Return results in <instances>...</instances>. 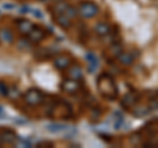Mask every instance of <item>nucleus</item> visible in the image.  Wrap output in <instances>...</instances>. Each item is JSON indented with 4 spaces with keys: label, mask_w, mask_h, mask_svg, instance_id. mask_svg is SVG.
Returning <instances> with one entry per match:
<instances>
[{
    "label": "nucleus",
    "mask_w": 158,
    "mask_h": 148,
    "mask_svg": "<svg viewBox=\"0 0 158 148\" xmlns=\"http://www.w3.org/2000/svg\"><path fill=\"white\" fill-rule=\"evenodd\" d=\"M98 89L103 97L107 98V99H111V101L115 99L117 97V93H118L117 86H116L115 81H113V78L107 73H103L102 76L99 77Z\"/></svg>",
    "instance_id": "nucleus-1"
},
{
    "label": "nucleus",
    "mask_w": 158,
    "mask_h": 148,
    "mask_svg": "<svg viewBox=\"0 0 158 148\" xmlns=\"http://www.w3.org/2000/svg\"><path fill=\"white\" fill-rule=\"evenodd\" d=\"M78 11H79V13H81L82 17L92 19V17H95L96 15L99 13V7L96 6L95 3H92V2H83V3H81Z\"/></svg>",
    "instance_id": "nucleus-2"
},
{
    "label": "nucleus",
    "mask_w": 158,
    "mask_h": 148,
    "mask_svg": "<svg viewBox=\"0 0 158 148\" xmlns=\"http://www.w3.org/2000/svg\"><path fill=\"white\" fill-rule=\"evenodd\" d=\"M24 99H25L28 106H38L44 101V94L37 89H31L24 94Z\"/></svg>",
    "instance_id": "nucleus-3"
},
{
    "label": "nucleus",
    "mask_w": 158,
    "mask_h": 148,
    "mask_svg": "<svg viewBox=\"0 0 158 148\" xmlns=\"http://www.w3.org/2000/svg\"><path fill=\"white\" fill-rule=\"evenodd\" d=\"M62 90L69 93V94H75V93L79 91V89H81V85H79V82L77 80H73V78H67L62 82Z\"/></svg>",
    "instance_id": "nucleus-4"
},
{
    "label": "nucleus",
    "mask_w": 158,
    "mask_h": 148,
    "mask_svg": "<svg viewBox=\"0 0 158 148\" xmlns=\"http://www.w3.org/2000/svg\"><path fill=\"white\" fill-rule=\"evenodd\" d=\"M70 63H71V60L69 56H66V54H59V56H57L54 58V66L57 69H59V70H65V69H67L70 66Z\"/></svg>",
    "instance_id": "nucleus-5"
},
{
    "label": "nucleus",
    "mask_w": 158,
    "mask_h": 148,
    "mask_svg": "<svg viewBox=\"0 0 158 148\" xmlns=\"http://www.w3.org/2000/svg\"><path fill=\"white\" fill-rule=\"evenodd\" d=\"M44 37H45V32H44L41 28H36V27H34V28L32 29V32L28 34L29 41L33 42V44L42 41V40H44Z\"/></svg>",
    "instance_id": "nucleus-6"
},
{
    "label": "nucleus",
    "mask_w": 158,
    "mask_h": 148,
    "mask_svg": "<svg viewBox=\"0 0 158 148\" xmlns=\"http://www.w3.org/2000/svg\"><path fill=\"white\" fill-rule=\"evenodd\" d=\"M137 101H138V97L135 93H127V94L123 97L121 103L124 107H133L137 103Z\"/></svg>",
    "instance_id": "nucleus-7"
},
{
    "label": "nucleus",
    "mask_w": 158,
    "mask_h": 148,
    "mask_svg": "<svg viewBox=\"0 0 158 148\" xmlns=\"http://www.w3.org/2000/svg\"><path fill=\"white\" fill-rule=\"evenodd\" d=\"M33 28H34V25L28 20H19L17 21V29L21 34H29Z\"/></svg>",
    "instance_id": "nucleus-8"
},
{
    "label": "nucleus",
    "mask_w": 158,
    "mask_h": 148,
    "mask_svg": "<svg viewBox=\"0 0 158 148\" xmlns=\"http://www.w3.org/2000/svg\"><path fill=\"white\" fill-rule=\"evenodd\" d=\"M67 74H69V78H73V80H77V81L83 78V70H82V67L78 65H73L69 67Z\"/></svg>",
    "instance_id": "nucleus-9"
},
{
    "label": "nucleus",
    "mask_w": 158,
    "mask_h": 148,
    "mask_svg": "<svg viewBox=\"0 0 158 148\" xmlns=\"http://www.w3.org/2000/svg\"><path fill=\"white\" fill-rule=\"evenodd\" d=\"M56 23L58 24L59 27H62V28H65V29L71 27V19L67 15H65V13H59L58 16L56 17Z\"/></svg>",
    "instance_id": "nucleus-10"
},
{
    "label": "nucleus",
    "mask_w": 158,
    "mask_h": 148,
    "mask_svg": "<svg viewBox=\"0 0 158 148\" xmlns=\"http://www.w3.org/2000/svg\"><path fill=\"white\" fill-rule=\"evenodd\" d=\"M117 60H118V62H120L121 65L128 66V65H132L135 58L132 57L131 53H128V52H121V53L117 56Z\"/></svg>",
    "instance_id": "nucleus-11"
},
{
    "label": "nucleus",
    "mask_w": 158,
    "mask_h": 148,
    "mask_svg": "<svg viewBox=\"0 0 158 148\" xmlns=\"http://www.w3.org/2000/svg\"><path fill=\"white\" fill-rule=\"evenodd\" d=\"M0 139H2L3 143L11 144V143H13L15 140H16V134L12 132L11 130H6V131H3L2 134H0Z\"/></svg>",
    "instance_id": "nucleus-12"
},
{
    "label": "nucleus",
    "mask_w": 158,
    "mask_h": 148,
    "mask_svg": "<svg viewBox=\"0 0 158 148\" xmlns=\"http://www.w3.org/2000/svg\"><path fill=\"white\" fill-rule=\"evenodd\" d=\"M110 31H111V28L107 23H98L95 25V32L98 36H106V34L110 33Z\"/></svg>",
    "instance_id": "nucleus-13"
},
{
    "label": "nucleus",
    "mask_w": 158,
    "mask_h": 148,
    "mask_svg": "<svg viewBox=\"0 0 158 148\" xmlns=\"http://www.w3.org/2000/svg\"><path fill=\"white\" fill-rule=\"evenodd\" d=\"M0 41L7 42V44H12L13 42V34L9 29H2L0 31Z\"/></svg>",
    "instance_id": "nucleus-14"
},
{
    "label": "nucleus",
    "mask_w": 158,
    "mask_h": 148,
    "mask_svg": "<svg viewBox=\"0 0 158 148\" xmlns=\"http://www.w3.org/2000/svg\"><path fill=\"white\" fill-rule=\"evenodd\" d=\"M86 58L88 60V62H90V66H88V70H90L91 73L95 70V69L98 67V58H96V56L94 53H87L86 54Z\"/></svg>",
    "instance_id": "nucleus-15"
},
{
    "label": "nucleus",
    "mask_w": 158,
    "mask_h": 148,
    "mask_svg": "<svg viewBox=\"0 0 158 148\" xmlns=\"http://www.w3.org/2000/svg\"><path fill=\"white\" fill-rule=\"evenodd\" d=\"M8 98H11L12 101L15 99H19L20 97H21V94H20V91H19V89L16 86H12V87H9L8 89Z\"/></svg>",
    "instance_id": "nucleus-16"
},
{
    "label": "nucleus",
    "mask_w": 158,
    "mask_h": 148,
    "mask_svg": "<svg viewBox=\"0 0 158 148\" xmlns=\"http://www.w3.org/2000/svg\"><path fill=\"white\" fill-rule=\"evenodd\" d=\"M46 128L49 131H52V132H58V131L65 130L66 126H63V124H49Z\"/></svg>",
    "instance_id": "nucleus-17"
},
{
    "label": "nucleus",
    "mask_w": 158,
    "mask_h": 148,
    "mask_svg": "<svg viewBox=\"0 0 158 148\" xmlns=\"http://www.w3.org/2000/svg\"><path fill=\"white\" fill-rule=\"evenodd\" d=\"M67 7H69V6H67L66 3L59 2V4L54 7V9H56V12H58V13H65V12H66V9H67Z\"/></svg>",
    "instance_id": "nucleus-18"
},
{
    "label": "nucleus",
    "mask_w": 158,
    "mask_h": 148,
    "mask_svg": "<svg viewBox=\"0 0 158 148\" xmlns=\"http://www.w3.org/2000/svg\"><path fill=\"white\" fill-rule=\"evenodd\" d=\"M78 9H75L74 7H67V9H66V12H65V15H67L70 19H73V17H75L77 15H78Z\"/></svg>",
    "instance_id": "nucleus-19"
},
{
    "label": "nucleus",
    "mask_w": 158,
    "mask_h": 148,
    "mask_svg": "<svg viewBox=\"0 0 158 148\" xmlns=\"http://www.w3.org/2000/svg\"><path fill=\"white\" fill-rule=\"evenodd\" d=\"M0 95L2 97H7L8 95V87L4 82H0Z\"/></svg>",
    "instance_id": "nucleus-20"
},
{
    "label": "nucleus",
    "mask_w": 158,
    "mask_h": 148,
    "mask_svg": "<svg viewBox=\"0 0 158 148\" xmlns=\"http://www.w3.org/2000/svg\"><path fill=\"white\" fill-rule=\"evenodd\" d=\"M148 108L146 107H140L138 110H135V114L137 115V116H144V115H146L148 114Z\"/></svg>",
    "instance_id": "nucleus-21"
},
{
    "label": "nucleus",
    "mask_w": 158,
    "mask_h": 148,
    "mask_svg": "<svg viewBox=\"0 0 158 148\" xmlns=\"http://www.w3.org/2000/svg\"><path fill=\"white\" fill-rule=\"evenodd\" d=\"M111 52H112V54H115V56H118V54L121 53V45L120 44H115V45L112 46Z\"/></svg>",
    "instance_id": "nucleus-22"
},
{
    "label": "nucleus",
    "mask_w": 158,
    "mask_h": 148,
    "mask_svg": "<svg viewBox=\"0 0 158 148\" xmlns=\"http://www.w3.org/2000/svg\"><path fill=\"white\" fill-rule=\"evenodd\" d=\"M31 9H29V7H21V9H20V12L21 13H28Z\"/></svg>",
    "instance_id": "nucleus-23"
},
{
    "label": "nucleus",
    "mask_w": 158,
    "mask_h": 148,
    "mask_svg": "<svg viewBox=\"0 0 158 148\" xmlns=\"http://www.w3.org/2000/svg\"><path fill=\"white\" fill-rule=\"evenodd\" d=\"M32 12H33V15H34V16H37V17H40V19L42 17V13L40 12V11H32Z\"/></svg>",
    "instance_id": "nucleus-24"
},
{
    "label": "nucleus",
    "mask_w": 158,
    "mask_h": 148,
    "mask_svg": "<svg viewBox=\"0 0 158 148\" xmlns=\"http://www.w3.org/2000/svg\"><path fill=\"white\" fill-rule=\"evenodd\" d=\"M3 7H4V8H15L13 4H4Z\"/></svg>",
    "instance_id": "nucleus-25"
},
{
    "label": "nucleus",
    "mask_w": 158,
    "mask_h": 148,
    "mask_svg": "<svg viewBox=\"0 0 158 148\" xmlns=\"http://www.w3.org/2000/svg\"><path fill=\"white\" fill-rule=\"evenodd\" d=\"M2 115H3V108L0 107V118H2Z\"/></svg>",
    "instance_id": "nucleus-26"
},
{
    "label": "nucleus",
    "mask_w": 158,
    "mask_h": 148,
    "mask_svg": "<svg viewBox=\"0 0 158 148\" xmlns=\"http://www.w3.org/2000/svg\"><path fill=\"white\" fill-rule=\"evenodd\" d=\"M56 2H63V0H56Z\"/></svg>",
    "instance_id": "nucleus-27"
},
{
    "label": "nucleus",
    "mask_w": 158,
    "mask_h": 148,
    "mask_svg": "<svg viewBox=\"0 0 158 148\" xmlns=\"http://www.w3.org/2000/svg\"><path fill=\"white\" fill-rule=\"evenodd\" d=\"M157 95H158V91H157Z\"/></svg>",
    "instance_id": "nucleus-28"
}]
</instances>
